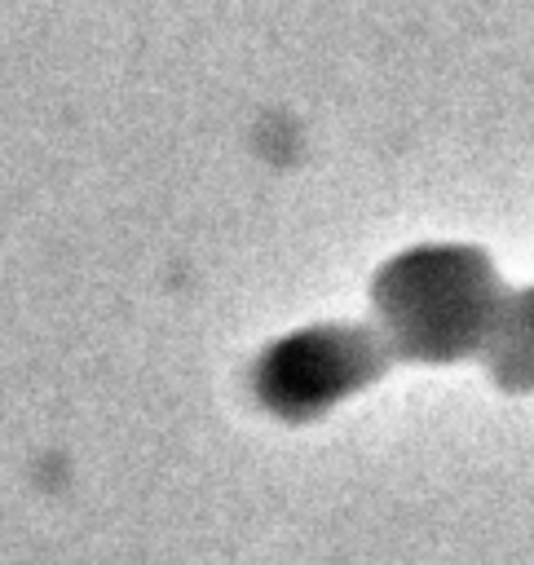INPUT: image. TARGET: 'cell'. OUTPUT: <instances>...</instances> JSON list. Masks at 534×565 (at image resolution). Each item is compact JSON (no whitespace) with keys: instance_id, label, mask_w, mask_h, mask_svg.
<instances>
[{"instance_id":"cell-1","label":"cell","mask_w":534,"mask_h":565,"mask_svg":"<svg viewBox=\"0 0 534 565\" xmlns=\"http://www.w3.org/2000/svg\"><path fill=\"white\" fill-rule=\"evenodd\" d=\"M455 291H463V274H446V287H437V309H455V305L446 300V296H455ZM410 300H428V305H432V274H428V269L415 274ZM410 300H406V305H410Z\"/></svg>"}]
</instances>
